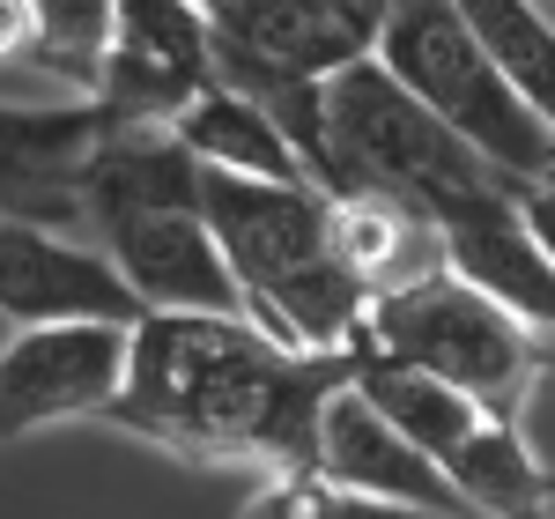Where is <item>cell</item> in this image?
<instances>
[{"instance_id": "obj_1", "label": "cell", "mask_w": 555, "mask_h": 519, "mask_svg": "<svg viewBox=\"0 0 555 519\" xmlns=\"http://www.w3.org/2000/svg\"><path fill=\"white\" fill-rule=\"evenodd\" d=\"M356 379L348 356H297L267 342L253 319L149 312L127 334V387L112 431H133L178 460H237L267 476H311L319 408Z\"/></svg>"}, {"instance_id": "obj_2", "label": "cell", "mask_w": 555, "mask_h": 519, "mask_svg": "<svg viewBox=\"0 0 555 519\" xmlns=\"http://www.w3.org/2000/svg\"><path fill=\"white\" fill-rule=\"evenodd\" d=\"M82 223L119 290L149 312L245 319L201 216V164L171 134H104L82 164Z\"/></svg>"}, {"instance_id": "obj_3", "label": "cell", "mask_w": 555, "mask_h": 519, "mask_svg": "<svg viewBox=\"0 0 555 519\" xmlns=\"http://www.w3.org/2000/svg\"><path fill=\"white\" fill-rule=\"evenodd\" d=\"M201 216L230 267L237 312L267 342L297 356H348L363 342V298L334 260L319 186H259V178L201 172Z\"/></svg>"}, {"instance_id": "obj_4", "label": "cell", "mask_w": 555, "mask_h": 519, "mask_svg": "<svg viewBox=\"0 0 555 519\" xmlns=\"http://www.w3.org/2000/svg\"><path fill=\"white\" fill-rule=\"evenodd\" d=\"M371 60L460 149H474L504 186H541V178H555V134L489 67V52L467 38V23H460L452 0H385Z\"/></svg>"}, {"instance_id": "obj_5", "label": "cell", "mask_w": 555, "mask_h": 519, "mask_svg": "<svg viewBox=\"0 0 555 519\" xmlns=\"http://www.w3.org/2000/svg\"><path fill=\"white\" fill-rule=\"evenodd\" d=\"M319 149H326V201L385 193V201L429 216V230H437L444 208L504 186L474 149H460L437 127L378 60H356L341 75H326V89H319Z\"/></svg>"}, {"instance_id": "obj_6", "label": "cell", "mask_w": 555, "mask_h": 519, "mask_svg": "<svg viewBox=\"0 0 555 519\" xmlns=\"http://www.w3.org/2000/svg\"><path fill=\"white\" fill-rule=\"evenodd\" d=\"M363 349L385 356V364L429 371L437 387L467 393L496 423H518L533 379L548 371V342H533L512 312H496L460 275H429L415 290L371 304L363 312Z\"/></svg>"}, {"instance_id": "obj_7", "label": "cell", "mask_w": 555, "mask_h": 519, "mask_svg": "<svg viewBox=\"0 0 555 519\" xmlns=\"http://www.w3.org/2000/svg\"><path fill=\"white\" fill-rule=\"evenodd\" d=\"M201 89H215L208 15L193 0H112V45L89 89L104 134H171Z\"/></svg>"}, {"instance_id": "obj_8", "label": "cell", "mask_w": 555, "mask_h": 519, "mask_svg": "<svg viewBox=\"0 0 555 519\" xmlns=\"http://www.w3.org/2000/svg\"><path fill=\"white\" fill-rule=\"evenodd\" d=\"M127 334L112 319H60V327H15L0 342V445L75 423V416H112L127 387Z\"/></svg>"}, {"instance_id": "obj_9", "label": "cell", "mask_w": 555, "mask_h": 519, "mask_svg": "<svg viewBox=\"0 0 555 519\" xmlns=\"http://www.w3.org/2000/svg\"><path fill=\"white\" fill-rule=\"evenodd\" d=\"M437 245H444V275H460V282L481 290L496 312H512L533 342H555V267H548V253L533 245L512 186L444 208V216H437Z\"/></svg>"}, {"instance_id": "obj_10", "label": "cell", "mask_w": 555, "mask_h": 519, "mask_svg": "<svg viewBox=\"0 0 555 519\" xmlns=\"http://www.w3.org/2000/svg\"><path fill=\"white\" fill-rule=\"evenodd\" d=\"M311 476L326 482V490L371 497V505H400V512H423V519H474L467 505L452 497V482L437 476L385 416H371V401H363L356 387H341L326 408H319Z\"/></svg>"}, {"instance_id": "obj_11", "label": "cell", "mask_w": 555, "mask_h": 519, "mask_svg": "<svg viewBox=\"0 0 555 519\" xmlns=\"http://www.w3.org/2000/svg\"><path fill=\"white\" fill-rule=\"evenodd\" d=\"M104 141L89 104H0V223L75 230L82 223V164Z\"/></svg>"}, {"instance_id": "obj_12", "label": "cell", "mask_w": 555, "mask_h": 519, "mask_svg": "<svg viewBox=\"0 0 555 519\" xmlns=\"http://www.w3.org/2000/svg\"><path fill=\"white\" fill-rule=\"evenodd\" d=\"M0 319L8 327H60V319L133 327L141 304L119 290L96 245H75L38 223H0Z\"/></svg>"}, {"instance_id": "obj_13", "label": "cell", "mask_w": 555, "mask_h": 519, "mask_svg": "<svg viewBox=\"0 0 555 519\" xmlns=\"http://www.w3.org/2000/svg\"><path fill=\"white\" fill-rule=\"evenodd\" d=\"M326 230H334V260L356 282L363 312L400 298V290H415V282H429V275H444V245H437L429 216L385 201V193H341V201H326Z\"/></svg>"}, {"instance_id": "obj_14", "label": "cell", "mask_w": 555, "mask_h": 519, "mask_svg": "<svg viewBox=\"0 0 555 519\" xmlns=\"http://www.w3.org/2000/svg\"><path fill=\"white\" fill-rule=\"evenodd\" d=\"M171 141L201 164V172H222V178H259V186H311L297 164V149L274 134V119L245 104L237 89H201L185 112H178Z\"/></svg>"}, {"instance_id": "obj_15", "label": "cell", "mask_w": 555, "mask_h": 519, "mask_svg": "<svg viewBox=\"0 0 555 519\" xmlns=\"http://www.w3.org/2000/svg\"><path fill=\"white\" fill-rule=\"evenodd\" d=\"M348 387L371 401V416H385L392 431L408 438L415 453H423L429 468L444 476V460L467 445L481 423H496V416H481L467 393H452V387H437L429 371H408V364H385V356H371V349L356 342V379Z\"/></svg>"}, {"instance_id": "obj_16", "label": "cell", "mask_w": 555, "mask_h": 519, "mask_svg": "<svg viewBox=\"0 0 555 519\" xmlns=\"http://www.w3.org/2000/svg\"><path fill=\"white\" fill-rule=\"evenodd\" d=\"M444 482H452V497L474 519H548V505H555V482L533 460V445H526L518 423H481L444 460Z\"/></svg>"}, {"instance_id": "obj_17", "label": "cell", "mask_w": 555, "mask_h": 519, "mask_svg": "<svg viewBox=\"0 0 555 519\" xmlns=\"http://www.w3.org/2000/svg\"><path fill=\"white\" fill-rule=\"evenodd\" d=\"M467 38L489 52V67L526 97V112L555 134V23L541 0H452Z\"/></svg>"}, {"instance_id": "obj_18", "label": "cell", "mask_w": 555, "mask_h": 519, "mask_svg": "<svg viewBox=\"0 0 555 519\" xmlns=\"http://www.w3.org/2000/svg\"><path fill=\"white\" fill-rule=\"evenodd\" d=\"M104 45H112V0H23L15 67H38L52 83H67L75 104H89V89H96Z\"/></svg>"}, {"instance_id": "obj_19", "label": "cell", "mask_w": 555, "mask_h": 519, "mask_svg": "<svg viewBox=\"0 0 555 519\" xmlns=\"http://www.w3.org/2000/svg\"><path fill=\"white\" fill-rule=\"evenodd\" d=\"M245 519H423L400 512V505H371V497H348V490H326L319 476H267Z\"/></svg>"}, {"instance_id": "obj_20", "label": "cell", "mask_w": 555, "mask_h": 519, "mask_svg": "<svg viewBox=\"0 0 555 519\" xmlns=\"http://www.w3.org/2000/svg\"><path fill=\"white\" fill-rule=\"evenodd\" d=\"M518 216H526L533 245H541V253H548V267H555V178H541V186H518Z\"/></svg>"}, {"instance_id": "obj_21", "label": "cell", "mask_w": 555, "mask_h": 519, "mask_svg": "<svg viewBox=\"0 0 555 519\" xmlns=\"http://www.w3.org/2000/svg\"><path fill=\"white\" fill-rule=\"evenodd\" d=\"M348 8H371V15H385V0H348Z\"/></svg>"}, {"instance_id": "obj_22", "label": "cell", "mask_w": 555, "mask_h": 519, "mask_svg": "<svg viewBox=\"0 0 555 519\" xmlns=\"http://www.w3.org/2000/svg\"><path fill=\"white\" fill-rule=\"evenodd\" d=\"M548 371H555V342H548Z\"/></svg>"}, {"instance_id": "obj_23", "label": "cell", "mask_w": 555, "mask_h": 519, "mask_svg": "<svg viewBox=\"0 0 555 519\" xmlns=\"http://www.w3.org/2000/svg\"><path fill=\"white\" fill-rule=\"evenodd\" d=\"M193 8H215V0H193Z\"/></svg>"}]
</instances>
